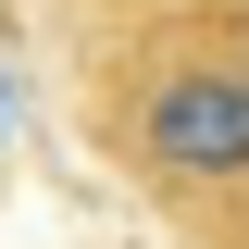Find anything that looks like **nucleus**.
I'll use <instances>...</instances> for the list:
<instances>
[{"label": "nucleus", "instance_id": "f03ea898", "mask_svg": "<svg viewBox=\"0 0 249 249\" xmlns=\"http://www.w3.org/2000/svg\"><path fill=\"white\" fill-rule=\"evenodd\" d=\"M0 112H13V100H0Z\"/></svg>", "mask_w": 249, "mask_h": 249}, {"label": "nucleus", "instance_id": "f257e3e1", "mask_svg": "<svg viewBox=\"0 0 249 249\" xmlns=\"http://www.w3.org/2000/svg\"><path fill=\"white\" fill-rule=\"evenodd\" d=\"M137 150H150V175H249V75H224V62H199V75H162L150 112H137Z\"/></svg>", "mask_w": 249, "mask_h": 249}]
</instances>
